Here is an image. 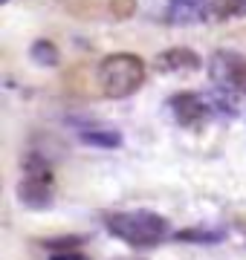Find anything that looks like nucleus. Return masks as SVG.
Returning a JSON list of instances; mask_svg holds the SVG:
<instances>
[{
    "mask_svg": "<svg viewBox=\"0 0 246 260\" xmlns=\"http://www.w3.org/2000/svg\"><path fill=\"white\" fill-rule=\"evenodd\" d=\"M208 0H171L168 3V20L171 23H194L206 15Z\"/></svg>",
    "mask_w": 246,
    "mask_h": 260,
    "instance_id": "0eeeda50",
    "label": "nucleus"
},
{
    "mask_svg": "<svg viewBox=\"0 0 246 260\" xmlns=\"http://www.w3.org/2000/svg\"><path fill=\"white\" fill-rule=\"evenodd\" d=\"M206 15L214 20H229L246 15V0H208Z\"/></svg>",
    "mask_w": 246,
    "mask_h": 260,
    "instance_id": "6e6552de",
    "label": "nucleus"
},
{
    "mask_svg": "<svg viewBox=\"0 0 246 260\" xmlns=\"http://www.w3.org/2000/svg\"><path fill=\"white\" fill-rule=\"evenodd\" d=\"M52 260H87L84 254H78V251H55Z\"/></svg>",
    "mask_w": 246,
    "mask_h": 260,
    "instance_id": "ddd939ff",
    "label": "nucleus"
},
{
    "mask_svg": "<svg viewBox=\"0 0 246 260\" xmlns=\"http://www.w3.org/2000/svg\"><path fill=\"white\" fill-rule=\"evenodd\" d=\"M211 73H214V81L218 84L246 95V58L243 55L218 52V55L211 58Z\"/></svg>",
    "mask_w": 246,
    "mask_h": 260,
    "instance_id": "20e7f679",
    "label": "nucleus"
},
{
    "mask_svg": "<svg viewBox=\"0 0 246 260\" xmlns=\"http://www.w3.org/2000/svg\"><path fill=\"white\" fill-rule=\"evenodd\" d=\"M26 177L20 179L18 197L29 208H47L52 203V177H49V165L41 156H29L23 162Z\"/></svg>",
    "mask_w": 246,
    "mask_h": 260,
    "instance_id": "7ed1b4c3",
    "label": "nucleus"
},
{
    "mask_svg": "<svg viewBox=\"0 0 246 260\" xmlns=\"http://www.w3.org/2000/svg\"><path fill=\"white\" fill-rule=\"evenodd\" d=\"M29 55H32V61L41 67H55L58 61H61V55H58V47L52 44V41H35L32 44V49H29Z\"/></svg>",
    "mask_w": 246,
    "mask_h": 260,
    "instance_id": "9d476101",
    "label": "nucleus"
},
{
    "mask_svg": "<svg viewBox=\"0 0 246 260\" xmlns=\"http://www.w3.org/2000/svg\"><path fill=\"white\" fill-rule=\"evenodd\" d=\"M145 81V64L139 55L116 52L99 64V87L107 99H128Z\"/></svg>",
    "mask_w": 246,
    "mask_h": 260,
    "instance_id": "f03ea898",
    "label": "nucleus"
},
{
    "mask_svg": "<svg viewBox=\"0 0 246 260\" xmlns=\"http://www.w3.org/2000/svg\"><path fill=\"white\" fill-rule=\"evenodd\" d=\"M104 225H107V232L113 234V237L125 240L128 246H139V249L157 246V243H162L165 234H168V223L153 211H113V214H104Z\"/></svg>",
    "mask_w": 246,
    "mask_h": 260,
    "instance_id": "f257e3e1",
    "label": "nucleus"
},
{
    "mask_svg": "<svg viewBox=\"0 0 246 260\" xmlns=\"http://www.w3.org/2000/svg\"><path fill=\"white\" fill-rule=\"evenodd\" d=\"M200 55L194 49H186V47H174V49H165L160 58H157V67L162 73H194L200 70Z\"/></svg>",
    "mask_w": 246,
    "mask_h": 260,
    "instance_id": "423d86ee",
    "label": "nucleus"
},
{
    "mask_svg": "<svg viewBox=\"0 0 246 260\" xmlns=\"http://www.w3.org/2000/svg\"><path fill=\"white\" fill-rule=\"evenodd\" d=\"M81 243V237H61V240H47L49 251H73Z\"/></svg>",
    "mask_w": 246,
    "mask_h": 260,
    "instance_id": "9b49d317",
    "label": "nucleus"
},
{
    "mask_svg": "<svg viewBox=\"0 0 246 260\" xmlns=\"http://www.w3.org/2000/svg\"><path fill=\"white\" fill-rule=\"evenodd\" d=\"M81 142L84 145H90V148H119L122 145V136L119 133H113V130H84L81 133Z\"/></svg>",
    "mask_w": 246,
    "mask_h": 260,
    "instance_id": "1a4fd4ad",
    "label": "nucleus"
},
{
    "mask_svg": "<svg viewBox=\"0 0 246 260\" xmlns=\"http://www.w3.org/2000/svg\"><path fill=\"white\" fill-rule=\"evenodd\" d=\"M171 110L182 124H197L208 116V104L200 99L197 93H177L171 99Z\"/></svg>",
    "mask_w": 246,
    "mask_h": 260,
    "instance_id": "39448f33",
    "label": "nucleus"
},
{
    "mask_svg": "<svg viewBox=\"0 0 246 260\" xmlns=\"http://www.w3.org/2000/svg\"><path fill=\"white\" fill-rule=\"evenodd\" d=\"M136 0H110V9H113L116 18H131Z\"/></svg>",
    "mask_w": 246,
    "mask_h": 260,
    "instance_id": "f8f14e48",
    "label": "nucleus"
}]
</instances>
